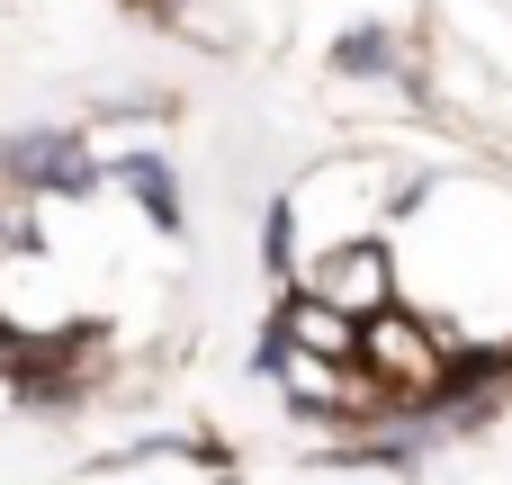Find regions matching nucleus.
<instances>
[{
	"instance_id": "f257e3e1",
	"label": "nucleus",
	"mask_w": 512,
	"mask_h": 485,
	"mask_svg": "<svg viewBox=\"0 0 512 485\" xmlns=\"http://www.w3.org/2000/svg\"><path fill=\"white\" fill-rule=\"evenodd\" d=\"M396 306L459 342H512V180H414L387 225Z\"/></svg>"
},
{
	"instance_id": "f03ea898",
	"label": "nucleus",
	"mask_w": 512,
	"mask_h": 485,
	"mask_svg": "<svg viewBox=\"0 0 512 485\" xmlns=\"http://www.w3.org/2000/svg\"><path fill=\"white\" fill-rule=\"evenodd\" d=\"M405 198H414V171H405V162H387V153H333V162H315V171L288 180V198H279V216H270L279 261L297 270V261H315V252H333V243L387 234Z\"/></svg>"
},
{
	"instance_id": "7ed1b4c3",
	"label": "nucleus",
	"mask_w": 512,
	"mask_h": 485,
	"mask_svg": "<svg viewBox=\"0 0 512 485\" xmlns=\"http://www.w3.org/2000/svg\"><path fill=\"white\" fill-rule=\"evenodd\" d=\"M288 288H306V297H324V306L369 324L378 306H396V252H387V234H360V243H333V252L297 261Z\"/></svg>"
}]
</instances>
